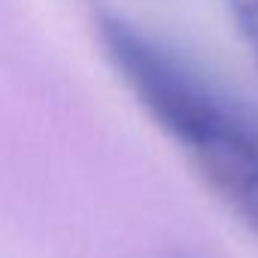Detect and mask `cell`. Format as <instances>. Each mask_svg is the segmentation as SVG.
Listing matches in <instances>:
<instances>
[{
    "mask_svg": "<svg viewBox=\"0 0 258 258\" xmlns=\"http://www.w3.org/2000/svg\"><path fill=\"white\" fill-rule=\"evenodd\" d=\"M225 10L237 28V34L243 37L252 61L258 64V0H225Z\"/></svg>",
    "mask_w": 258,
    "mask_h": 258,
    "instance_id": "cell-2",
    "label": "cell"
},
{
    "mask_svg": "<svg viewBox=\"0 0 258 258\" xmlns=\"http://www.w3.org/2000/svg\"><path fill=\"white\" fill-rule=\"evenodd\" d=\"M170 258H191V255H185V252H179V255H170Z\"/></svg>",
    "mask_w": 258,
    "mask_h": 258,
    "instance_id": "cell-3",
    "label": "cell"
},
{
    "mask_svg": "<svg viewBox=\"0 0 258 258\" xmlns=\"http://www.w3.org/2000/svg\"><path fill=\"white\" fill-rule=\"evenodd\" d=\"M127 88L258 234V115L173 46L146 49L127 73Z\"/></svg>",
    "mask_w": 258,
    "mask_h": 258,
    "instance_id": "cell-1",
    "label": "cell"
}]
</instances>
